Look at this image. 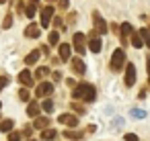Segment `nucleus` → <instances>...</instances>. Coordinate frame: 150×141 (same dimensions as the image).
Returning a JSON list of instances; mask_svg holds the SVG:
<instances>
[{
    "label": "nucleus",
    "mask_w": 150,
    "mask_h": 141,
    "mask_svg": "<svg viewBox=\"0 0 150 141\" xmlns=\"http://www.w3.org/2000/svg\"><path fill=\"white\" fill-rule=\"evenodd\" d=\"M54 94V82H39V86L35 88V96L37 98H50Z\"/></svg>",
    "instance_id": "nucleus-3"
},
{
    "label": "nucleus",
    "mask_w": 150,
    "mask_h": 141,
    "mask_svg": "<svg viewBox=\"0 0 150 141\" xmlns=\"http://www.w3.org/2000/svg\"><path fill=\"white\" fill-rule=\"evenodd\" d=\"M74 41H72V45H74V49H76V53L78 55H84V51H86V35H82V33H74V37H72Z\"/></svg>",
    "instance_id": "nucleus-5"
},
{
    "label": "nucleus",
    "mask_w": 150,
    "mask_h": 141,
    "mask_svg": "<svg viewBox=\"0 0 150 141\" xmlns=\"http://www.w3.org/2000/svg\"><path fill=\"white\" fill-rule=\"evenodd\" d=\"M41 139L43 141H54V139H58V131L56 129H45L41 133Z\"/></svg>",
    "instance_id": "nucleus-19"
},
{
    "label": "nucleus",
    "mask_w": 150,
    "mask_h": 141,
    "mask_svg": "<svg viewBox=\"0 0 150 141\" xmlns=\"http://www.w3.org/2000/svg\"><path fill=\"white\" fill-rule=\"evenodd\" d=\"M72 110H74V114H84L86 112V108L82 104H78V102H72Z\"/></svg>",
    "instance_id": "nucleus-29"
},
{
    "label": "nucleus",
    "mask_w": 150,
    "mask_h": 141,
    "mask_svg": "<svg viewBox=\"0 0 150 141\" xmlns=\"http://www.w3.org/2000/svg\"><path fill=\"white\" fill-rule=\"evenodd\" d=\"M50 2H54V0H50Z\"/></svg>",
    "instance_id": "nucleus-47"
},
{
    "label": "nucleus",
    "mask_w": 150,
    "mask_h": 141,
    "mask_svg": "<svg viewBox=\"0 0 150 141\" xmlns=\"http://www.w3.org/2000/svg\"><path fill=\"white\" fill-rule=\"evenodd\" d=\"M54 25H56L60 31H66V27H64V21H62L60 17H56V19H54Z\"/></svg>",
    "instance_id": "nucleus-33"
},
{
    "label": "nucleus",
    "mask_w": 150,
    "mask_h": 141,
    "mask_svg": "<svg viewBox=\"0 0 150 141\" xmlns=\"http://www.w3.org/2000/svg\"><path fill=\"white\" fill-rule=\"evenodd\" d=\"M64 137H70L72 141H76V139H80V137H82V131H76V129H68V131H64Z\"/></svg>",
    "instance_id": "nucleus-23"
},
{
    "label": "nucleus",
    "mask_w": 150,
    "mask_h": 141,
    "mask_svg": "<svg viewBox=\"0 0 150 141\" xmlns=\"http://www.w3.org/2000/svg\"><path fill=\"white\" fill-rule=\"evenodd\" d=\"M140 35H142V39H144L146 47L150 49V31H148V29H140Z\"/></svg>",
    "instance_id": "nucleus-27"
},
{
    "label": "nucleus",
    "mask_w": 150,
    "mask_h": 141,
    "mask_svg": "<svg viewBox=\"0 0 150 141\" xmlns=\"http://www.w3.org/2000/svg\"><path fill=\"white\" fill-rule=\"evenodd\" d=\"M39 57H41V49H33V51L25 57V64H27V66H35V64L39 61Z\"/></svg>",
    "instance_id": "nucleus-13"
},
{
    "label": "nucleus",
    "mask_w": 150,
    "mask_h": 141,
    "mask_svg": "<svg viewBox=\"0 0 150 141\" xmlns=\"http://www.w3.org/2000/svg\"><path fill=\"white\" fill-rule=\"evenodd\" d=\"M123 82H125L127 88H132V86L136 84V66H134L132 61L125 64V76H123Z\"/></svg>",
    "instance_id": "nucleus-7"
},
{
    "label": "nucleus",
    "mask_w": 150,
    "mask_h": 141,
    "mask_svg": "<svg viewBox=\"0 0 150 141\" xmlns=\"http://www.w3.org/2000/svg\"><path fill=\"white\" fill-rule=\"evenodd\" d=\"M2 27H4V29H11V27H13V15H11V13L4 17V23H2Z\"/></svg>",
    "instance_id": "nucleus-32"
},
{
    "label": "nucleus",
    "mask_w": 150,
    "mask_h": 141,
    "mask_svg": "<svg viewBox=\"0 0 150 141\" xmlns=\"http://www.w3.org/2000/svg\"><path fill=\"white\" fill-rule=\"evenodd\" d=\"M54 106H56V104H54L52 98H43V102H41V110H43L45 114H50V112L54 110Z\"/></svg>",
    "instance_id": "nucleus-20"
},
{
    "label": "nucleus",
    "mask_w": 150,
    "mask_h": 141,
    "mask_svg": "<svg viewBox=\"0 0 150 141\" xmlns=\"http://www.w3.org/2000/svg\"><path fill=\"white\" fill-rule=\"evenodd\" d=\"M58 53H60V61H64V64L72 59V55H70V53H72V47H70L68 43H60V47H58Z\"/></svg>",
    "instance_id": "nucleus-10"
},
{
    "label": "nucleus",
    "mask_w": 150,
    "mask_h": 141,
    "mask_svg": "<svg viewBox=\"0 0 150 141\" xmlns=\"http://www.w3.org/2000/svg\"><path fill=\"white\" fill-rule=\"evenodd\" d=\"M41 51H43V53H47V55H50V45H43V47H41Z\"/></svg>",
    "instance_id": "nucleus-42"
},
{
    "label": "nucleus",
    "mask_w": 150,
    "mask_h": 141,
    "mask_svg": "<svg viewBox=\"0 0 150 141\" xmlns=\"http://www.w3.org/2000/svg\"><path fill=\"white\" fill-rule=\"evenodd\" d=\"M29 141H35V139H29Z\"/></svg>",
    "instance_id": "nucleus-46"
},
{
    "label": "nucleus",
    "mask_w": 150,
    "mask_h": 141,
    "mask_svg": "<svg viewBox=\"0 0 150 141\" xmlns=\"http://www.w3.org/2000/svg\"><path fill=\"white\" fill-rule=\"evenodd\" d=\"M4 2H6V0H0V4H4Z\"/></svg>",
    "instance_id": "nucleus-44"
},
{
    "label": "nucleus",
    "mask_w": 150,
    "mask_h": 141,
    "mask_svg": "<svg viewBox=\"0 0 150 141\" xmlns=\"http://www.w3.org/2000/svg\"><path fill=\"white\" fill-rule=\"evenodd\" d=\"M19 98H21L23 102H29V98H31V94H29V88H21V92H19Z\"/></svg>",
    "instance_id": "nucleus-28"
},
{
    "label": "nucleus",
    "mask_w": 150,
    "mask_h": 141,
    "mask_svg": "<svg viewBox=\"0 0 150 141\" xmlns=\"http://www.w3.org/2000/svg\"><path fill=\"white\" fill-rule=\"evenodd\" d=\"M132 45H134L136 49H140V47L144 45V39H142L140 31H134V33H132Z\"/></svg>",
    "instance_id": "nucleus-18"
},
{
    "label": "nucleus",
    "mask_w": 150,
    "mask_h": 141,
    "mask_svg": "<svg viewBox=\"0 0 150 141\" xmlns=\"http://www.w3.org/2000/svg\"><path fill=\"white\" fill-rule=\"evenodd\" d=\"M50 117H37L35 119V123H33V127L35 129H41V131H45V129H50Z\"/></svg>",
    "instance_id": "nucleus-14"
},
{
    "label": "nucleus",
    "mask_w": 150,
    "mask_h": 141,
    "mask_svg": "<svg viewBox=\"0 0 150 141\" xmlns=\"http://www.w3.org/2000/svg\"><path fill=\"white\" fill-rule=\"evenodd\" d=\"M66 84H68V86H74V88H76V82H74L72 78H68V80H66Z\"/></svg>",
    "instance_id": "nucleus-41"
},
{
    "label": "nucleus",
    "mask_w": 150,
    "mask_h": 141,
    "mask_svg": "<svg viewBox=\"0 0 150 141\" xmlns=\"http://www.w3.org/2000/svg\"><path fill=\"white\" fill-rule=\"evenodd\" d=\"M72 96L74 100H82V102H93L97 98V88L93 84H86V82H80L76 84V88L72 90Z\"/></svg>",
    "instance_id": "nucleus-1"
},
{
    "label": "nucleus",
    "mask_w": 150,
    "mask_h": 141,
    "mask_svg": "<svg viewBox=\"0 0 150 141\" xmlns=\"http://www.w3.org/2000/svg\"><path fill=\"white\" fill-rule=\"evenodd\" d=\"M19 82H21L23 86H33V82H35V76H33L29 70H23V72H19Z\"/></svg>",
    "instance_id": "nucleus-12"
},
{
    "label": "nucleus",
    "mask_w": 150,
    "mask_h": 141,
    "mask_svg": "<svg viewBox=\"0 0 150 141\" xmlns=\"http://www.w3.org/2000/svg\"><path fill=\"white\" fill-rule=\"evenodd\" d=\"M47 74H52V72H50V68H47V66H39V68H37V70H35V78H39V80H43V78H45V76H47Z\"/></svg>",
    "instance_id": "nucleus-22"
},
{
    "label": "nucleus",
    "mask_w": 150,
    "mask_h": 141,
    "mask_svg": "<svg viewBox=\"0 0 150 141\" xmlns=\"http://www.w3.org/2000/svg\"><path fill=\"white\" fill-rule=\"evenodd\" d=\"M47 39H50V45H58V43H60V33H58V31H52Z\"/></svg>",
    "instance_id": "nucleus-26"
},
{
    "label": "nucleus",
    "mask_w": 150,
    "mask_h": 141,
    "mask_svg": "<svg viewBox=\"0 0 150 141\" xmlns=\"http://www.w3.org/2000/svg\"><path fill=\"white\" fill-rule=\"evenodd\" d=\"M0 108H2V102H0Z\"/></svg>",
    "instance_id": "nucleus-45"
},
{
    "label": "nucleus",
    "mask_w": 150,
    "mask_h": 141,
    "mask_svg": "<svg viewBox=\"0 0 150 141\" xmlns=\"http://www.w3.org/2000/svg\"><path fill=\"white\" fill-rule=\"evenodd\" d=\"M93 21H95V31L99 33V35H105L109 29H107V23H105V19L97 13V10H93Z\"/></svg>",
    "instance_id": "nucleus-8"
},
{
    "label": "nucleus",
    "mask_w": 150,
    "mask_h": 141,
    "mask_svg": "<svg viewBox=\"0 0 150 141\" xmlns=\"http://www.w3.org/2000/svg\"><path fill=\"white\" fill-rule=\"evenodd\" d=\"M52 19H54V6H43L41 8V27L43 29H47L50 25H52Z\"/></svg>",
    "instance_id": "nucleus-9"
},
{
    "label": "nucleus",
    "mask_w": 150,
    "mask_h": 141,
    "mask_svg": "<svg viewBox=\"0 0 150 141\" xmlns=\"http://www.w3.org/2000/svg\"><path fill=\"white\" fill-rule=\"evenodd\" d=\"M25 37H33V39H37V37H39V27H37L35 23H31V25L25 29Z\"/></svg>",
    "instance_id": "nucleus-17"
},
{
    "label": "nucleus",
    "mask_w": 150,
    "mask_h": 141,
    "mask_svg": "<svg viewBox=\"0 0 150 141\" xmlns=\"http://www.w3.org/2000/svg\"><path fill=\"white\" fill-rule=\"evenodd\" d=\"M146 66H148V86H150V57H146Z\"/></svg>",
    "instance_id": "nucleus-40"
},
{
    "label": "nucleus",
    "mask_w": 150,
    "mask_h": 141,
    "mask_svg": "<svg viewBox=\"0 0 150 141\" xmlns=\"http://www.w3.org/2000/svg\"><path fill=\"white\" fill-rule=\"evenodd\" d=\"M129 117H134V119H146V110H142V108H132V110H129Z\"/></svg>",
    "instance_id": "nucleus-24"
},
{
    "label": "nucleus",
    "mask_w": 150,
    "mask_h": 141,
    "mask_svg": "<svg viewBox=\"0 0 150 141\" xmlns=\"http://www.w3.org/2000/svg\"><path fill=\"white\" fill-rule=\"evenodd\" d=\"M91 39H88V49L93 51V53H99L101 49H103V41H101V35L97 33V31H93L91 35H88Z\"/></svg>",
    "instance_id": "nucleus-6"
},
{
    "label": "nucleus",
    "mask_w": 150,
    "mask_h": 141,
    "mask_svg": "<svg viewBox=\"0 0 150 141\" xmlns=\"http://www.w3.org/2000/svg\"><path fill=\"white\" fill-rule=\"evenodd\" d=\"M70 66H72V72L78 74V76H82V74L86 72V66H84V61H82L80 57H72V59H70Z\"/></svg>",
    "instance_id": "nucleus-11"
},
{
    "label": "nucleus",
    "mask_w": 150,
    "mask_h": 141,
    "mask_svg": "<svg viewBox=\"0 0 150 141\" xmlns=\"http://www.w3.org/2000/svg\"><path fill=\"white\" fill-rule=\"evenodd\" d=\"M39 112H41V104H37V102H29V106H27V114L33 117V119H37Z\"/></svg>",
    "instance_id": "nucleus-16"
},
{
    "label": "nucleus",
    "mask_w": 150,
    "mask_h": 141,
    "mask_svg": "<svg viewBox=\"0 0 150 141\" xmlns=\"http://www.w3.org/2000/svg\"><path fill=\"white\" fill-rule=\"evenodd\" d=\"M58 123L64 125V127H68V129H76L78 127V117L74 112H62L58 117Z\"/></svg>",
    "instance_id": "nucleus-4"
},
{
    "label": "nucleus",
    "mask_w": 150,
    "mask_h": 141,
    "mask_svg": "<svg viewBox=\"0 0 150 141\" xmlns=\"http://www.w3.org/2000/svg\"><path fill=\"white\" fill-rule=\"evenodd\" d=\"M13 127H15V121H11V119H4L2 123H0V131L2 133H11Z\"/></svg>",
    "instance_id": "nucleus-21"
},
{
    "label": "nucleus",
    "mask_w": 150,
    "mask_h": 141,
    "mask_svg": "<svg viewBox=\"0 0 150 141\" xmlns=\"http://www.w3.org/2000/svg\"><path fill=\"white\" fill-rule=\"evenodd\" d=\"M146 94H148V88H146V86H144V88H142V90H140V94H138V98H140V100H142V98H146Z\"/></svg>",
    "instance_id": "nucleus-39"
},
{
    "label": "nucleus",
    "mask_w": 150,
    "mask_h": 141,
    "mask_svg": "<svg viewBox=\"0 0 150 141\" xmlns=\"http://www.w3.org/2000/svg\"><path fill=\"white\" fill-rule=\"evenodd\" d=\"M111 125H113V129H121V127H123V119H121V117H117Z\"/></svg>",
    "instance_id": "nucleus-34"
},
{
    "label": "nucleus",
    "mask_w": 150,
    "mask_h": 141,
    "mask_svg": "<svg viewBox=\"0 0 150 141\" xmlns=\"http://www.w3.org/2000/svg\"><path fill=\"white\" fill-rule=\"evenodd\" d=\"M31 2H33V4H37V2H39V0H31Z\"/></svg>",
    "instance_id": "nucleus-43"
},
{
    "label": "nucleus",
    "mask_w": 150,
    "mask_h": 141,
    "mask_svg": "<svg viewBox=\"0 0 150 141\" xmlns=\"http://www.w3.org/2000/svg\"><path fill=\"white\" fill-rule=\"evenodd\" d=\"M132 33H134V27H132L129 23H123V25H121V41H123V45L127 43V37H129Z\"/></svg>",
    "instance_id": "nucleus-15"
},
{
    "label": "nucleus",
    "mask_w": 150,
    "mask_h": 141,
    "mask_svg": "<svg viewBox=\"0 0 150 141\" xmlns=\"http://www.w3.org/2000/svg\"><path fill=\"white\" fill-rule=\"evenodd\" d=\"M52 80H54V82H60V80H62V74H60V72H52Z\"/></svg>",
    "instance_id": "nucleus-38"
},
{
    "label": "nucleus",
    "mask_w": 150,
    "mask_h": 141,
    "mask_svg": "<svg viewBox=\"0 0 150 141\" xmlns=\"http://www.w3.org/2000/svg\"><path fill=\"white\" fill-rule=\"evenodd\" d=\"M25 15H27L29 19H33V17L37 15V4H33V2H31V4H29V6L25 8Z\"/></svg>",
    "instance_id": "nucleus-25"
},
{
    "label": "nucleus",
    "mask_w": 150,
    "mask_h": 141,
    "mask_svg": "<svg viewBox=\"0 0 150 141\" xmlns=\"http://www.w3.org/2000/svg\"><path fill=\"white\" fill-rule=\"evenodd\" d=\"M58 6H60L62 10H68V6H70V0H58Z\"/></svg>",
    "instance_id": "nucleus-36"
},
{
    "label": "nucleus",
    "mask_w": 150,
    "mask_h": 141,
    "mask_svg": "<svg viewBox=\"0 0 150 141\" xmlns=\"http://www.w3.org/2000/svg\"><path fill=\"white\" fill-rule=\"evenodd\" d=\"M8 82H11V78H8V76H0V92H2V90L8 86Z\"/></svg>",
    "instance_id": "nucleus-31"
},
{
    "label": "nucleus",
    "mask_w": 150,
    "mask_h": 141,
    "mask_svg": "<svg viewBox=\"0 0 150 141\" xmlns=\"http://www.w3.org/2000/svg\"><path fill=\"white\" fill-rule=\"evenodd\" d=\"M23 139V133H19V131H11L8 133V141H21Z\"/></svg>",
    "instance_id": "nucleus-30"
},
{
    "label": "nucleus",
    "mask_w": 150,
    "mask_h": 141,
    "mask_svg": "<svg viewBox=\"0 0 150 141\" xmlns=\"http://www.w3.org/2000/svg\"><path fill=\"white\" fill-rule=\"evenodd\" d=\"M123 139H125V141H140L136 133H125V135H123Z\"/></svg>",
    "instance_id": "nucleus-35"
},
{
    "label": "nucleus",
    "mask_w": 150,
    "mask_h": 141,
    "mask_svg": "<svg viewBox=\"0 0 150 141\" xmlns=\"http://www.w3.org/2000/svg\"><path fill=\"white\" fill-rule=\"evenodd\" d=\"M125 51L123 49H115L113 51V55H111V61H109V70L113 72V74H117V72H121L123 68H125Z\"/></svg>",
    "instance_id": "nucleus-2"
},
{
    "label": "nucleus",
    "mask_w": 150,
    "mask_h": 141,
    "mask_svg": "<svg viewBox=\"0 0 150 141\" xmlns=\"http://www.w3.org/2000/svg\"><path fill=\"white\" fill-rule=\"evenodd\" d=\"M31 135H33V127H31V125H27V127L23 129V137H31Z\"/></svg>",
    "instance_id": "nucleus-37"
}]
</instances>
